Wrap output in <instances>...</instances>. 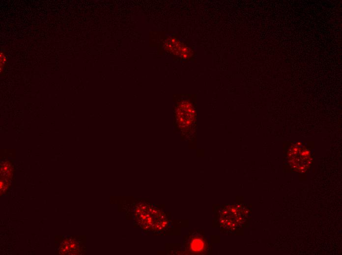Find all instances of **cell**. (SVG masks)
Instances as JSON below:
<instances>
[{"mask_svg": "<svg viewBox=\"0 0 342 255\" xmlns=\"http://www.w3.org/2000/svg\"><path fill=\"white\" fill-rule=\"evenodd\" d=\"M194 112L191 105L187 102L182 103L177 111V119L179 123L183 127L191 124L194 119Z\"/></svg>", "mask_w": 342, "mask_h": 255, "instance_id": "cell-2", "label": "cell"}, {"mask_svg": "<svg viewBox=\"0 0 342 255\" xmlns=\"http://www.w3.org/2000/svg\"><path fill=\"white\" fill-rule=\"evenodd\" d=\"M290 159L297 160L296 163L293 165L294 168H296L299 170H302L310 163V155L308 151L304 148L300 147H295L292 149L289 154Z\"/></svg>", "mask_w": 342, "mask_h": 255, "instance_id": "cell-1", "label": "cell"}]
</instances>
